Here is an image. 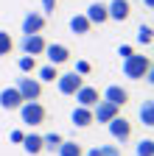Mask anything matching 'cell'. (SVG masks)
Segmentation results:
<instances>
[{
	"label": "cell",
	"mask_w": 154,
	"mask_h": 156,
	"mask_svg": "<svg viewBox=\"0 0 154 156\" xmlns=\"http://www.w3.org/2000/svg\"><path fill=\"white\" fill-rule=\"evenodd\" d=\"M73 98H76V101H79L76 106H84V109H92L95 103L101 101V95H98V89H95V87H87V84H84V87H81L79 92H76Z\"/></svg>",
	"instance_id": "7c38bea8"
},
{
	"label": "cell",
	"mask_w": 154,
	"mask_h": 156,
	"mask_svg": "<svg viewBox=\"0 0 154 156\" xmlns=\"http://www.w3.org/2000/svg\"><path fill=\"white\" fill-rule=\"evenodd\" d=\"M84 156H101V153H98V148H90V151H84Z\"/></svg>",
	"instance_id": "4dcf8cb0"
},
{
	"label": "cell",
	"mask_w": 154,
	"mask_h": 156,
	"mask_svg": "<svg viewBox=\"0 0 154 156\" xmlns=\"http://www.w3.org/2000/svg\"><path fill=\"white\" fill-rule=\"evenodd\" d=\"M98 153L101 156H121V148L118 145H98Z\"/></svg>",
	"instance_id": "4316f807"
},
{
	"label": "cell",
	"mask_w": 154,
	"mask_h": 156,
	"mask_svg": "<svg viewBox=\"0 0 154 156\" xmlns=\"http://www.w3.org/2000/svg\"><path fill=\"white\" fill-rule=\"evenodd\" d=\"M17 92L20 98L28 103V101H39L42 98V81H36V78L25 75V78H17Z\"/></svg>",
	"instance_id": "3957f363"
},
{
	"label": "cell",
	"mask_w": 154,
	"mask_h": 156,
	"mask_svg": "<svg viewBox=\"0 0 154 156\" xmlns=\"http://www.w3.org/2000/svg\"><path fill=\"white\" fill-rule=\"evenodd\" d=\"M67 25H70V31H73L76 36H84V34H90V31H92V25H90V20H87L84 14H73Z\"/></svg>",
	"instance_id": "2e32d148"
},
{
	"label": "cell",
	"mask_w": 154,
	"mask_h": 156,
	"mask_svg": "<svg viewBox=\"0 0 154 156\" xmlns=\"http://www.w3.org/2000/svg\"><path fill=\"white\" fill-rule=\"evenodd\" d=\"M70 120H73V126H76V128H87V126H92V109L76 106V109L70 112Z\"/></svg>",
	"instance_id": "9a60e30c"
},
{
	"label": "cell",
	"mask_w": 154,
	"mask_h": 156,
	"mask_svg": "<svg viewBox=\"0 0 154 156\" xmlns=\"http://www.w3.org/2000/svg\"><path fill=\"white\" fill-rule=\"evenodd\" d=\"M36 75H39L36 81H48V84H53L56 78H59V70H56L53 64H45V67H39V70H36Z\"/></svg>",
	"instance_id": "44dd1931"
},
{
	"label": "cell",
	"mask_w": 154,
	"mask_h": 156,
	"mask_svg": "<svg viewBox=\"0 0 154 156\" xmlns=\"http://www.w3.org/2000/svg\"><path fill=\"white\" fill-rule=\"evenodd\" d=\"M56 156H84V148H81L79 142L65 140V142L59 145V151H56Z\"/></svg>",
	"instance_id": "ac0fdd59"
},
{
	"label": "cell",
	"mask_w": 154,
	"mask_h": 156,
	"mask_svg": "<svg viewBox=\"0 0 154 156\" xmlns=\"http://www.w3.org/2000/svg\"><path fill=\"white\" fill-rule=\"evenodd\" d=\"M17 67H20V73H25V75H31L34 70H36V56H20L17 58Z\"/></svg>",
	"instance_id": "7402d4cb"
},
{
	"label": "cell",
	"mask_w": 154,
	"mask_h": 156,
	"mask_svg": "<svg viewBox=\"0 0 154 156\" xmlns=\"http://www.w3.org/2000/svg\"><path fill=\"white\" fill-rule=\"evenodd\" d=\"M42 28H45V14L28 11L23 20V34H42Z\"/></svg>",
	"instance_id": "4fadbf2b"
},
{
	"label": "cell",
	"mask_w": 154,
	"mask_h": 156,
	"mask_svg": "<svg viewBox=\"0 0 154 156\" xmlns=\"http://www.w3.org/2000/svg\"><path fill=\"white\" fill-rule=\"evenodd\" d=\"M143 3H146V9H154V0H143Z\"/></svg>",
	"instance_id": "1f68e13d"
},
{
	"label": "cell",
	"mask_w": 154,
	"mask_h": 156,
	"mask_svg": "<svg viewBox=\"0 0 154 156\" xmlns=\"http://www.w3.org/2000/svg\"><path fill=\"white\" fill-rule=\"evenodd\" d=\"M84 17L90 20V25H104L109 14H107V3H90V9L84 11Z\"/></svg>",
	"instance_id": "5bb4252c"
},
{
	"label": "cell",
	"mask_w": 154,
	"mask_h": 156,
	"mask_svg": "<svg viewBox=\"0 0 154 156\" xmlns=\"http://www.w3.org/2000/svg\"><path fill=\"white\" fill-rule=\"evenodd\" d=\"M107 14L115 23H126L132 17V3L129 0H112V3H107Z\"/></svg>",
	"instance_id": "9c48e42d"
},
{
	"label": "cell",
	"mask_w": 154,
	"mask_h": 156,
	"mask_svg": "<svg viewBox=\"0 0 154 156\" xmlns=\"http://www.w3.org/2000/svg\"><path fill=\"white\" fill-rule=\"evenodd\" d=\"M25 101L20 98V92H17V87H6V89H0V109H6V112H14V109H20Z\"/></svg>",
	"instance_id": "30bf717a"
},
{
	"label": "cell",
	"mask_w": 154,
	"mask_h": 156,
	"mask_svg": "<svg viewBox=\"0 0 154 156\" xmlns=\"http://www.w3.org/2000/svg\"><path fill=\"white\" fill-rule=\"evenodd\" d=\"M45 45L48 42L42 39V34H23V39H20V48H23L25 56H42Z\"/></svg>",
	"instance_id": "8992f818"
},
{
	"label": "cell",
	"mask_w": 154,
	"mask_h": 156,
	"mask_svg": "<svg viewBox=\"0 0 154 156\" xmlns=\"http://www.w3.org/2000/svg\"><path fill=\"white\" fill-rule=\"evenodd\" d=\"M107 128H109V134H112V140H115V142H121V145L132 140V123L126 120V117H121V114L115 117V120H109Z\"/></svg>",
	"instance_id": "277c9868"
},
{
	"label": "cell",
	"mask_w": 154,
	"mask_h": 156,
	"mask_svg": "<svg viewBox=\"0 0 154 156\" xmlns=\"http://www.w3.org/2000/svg\"><path fill=\"white\" fill-rule=\"evenodd\" d=\"M45 56H48V64L59 67V64L70 62V48L62 42H53V45H45Z\"/></svg>",
	"instance_id": "52a82bcc"
},
{
	"label": "cell",
	"mask_w": 154,
	"mask_h": 156,
	"mask_svg": "<svg viewBox=\"0 0 154 156\" xmlns=\"http://www.w3.org/2000/svg\"><path fill=\"white\" fill-rule=\"evenodd\" d=\"M20 145L25 148L28 156H36V153H42V136H39V134H25Z\"/></svg>",
	"instance_id": "e0dca14e"
},
{
	"label": "cell",
	"mask_w": 154,
	"mask_h": 156,
	"mask_svg": "<svg viewBox=\"0 0 154 156\" xmlns=\"http://www.w3.org/2000/svg\"><path fill=\"white\" fill-rule=\"evenodd\" d=\"M81 87H84V78L79 73H65V75L56 78V89H59L62 95H76Z\"/></svg>",
	"instance_id": "5b68a950"
},
{
	"label": "cell",
	"mask_w": 154,
	"mask_h": 156,
	"mask_svg": "<svg viewBox=\"0 0 154 156\" xmlns=\"http://www.w3.org/2000/svg\"><path fill=\"white\" fill-rule=\"evenodd\" d=\"M62 142H65V136H62V134H45V136H42V151L56 153Z\"/></svg>",
	"instance_id": "d6986e66"
},
{
	"label": "cell",
	"mask_w": 154,
	"mask_h": 156,
	"mask_svg": "<svg viewBox=\"0 0 154 156\" xmlns=\"http://www.w3.org/2000/svg\"><path fill=\"white\" fill-rule=\"evenodd\" d=\"M132 53H134V50H132V45H121V48H118V56H121V58H129Z\"/></svg>",
	"instance_id": "83f0119b"
},
{
	"label": "cell",
	"mask_w": 154,
	"mask_h": 156,
	"mask_svg": "<svg viewBox=\"0 0 154 156\" xmlns=\"http://www.w3.org/2000/svg\"><path fill=\"white\" fill-rule=\"evenodd\" d=\"M17 112H20V117H23L25 126H42L45 117H48V112H45V106L39 101H28V103H23Z\"/></svg>",
	"instance_id": "7a4b0ae2"
},
{
	"label": "cell",
	"mask_w": 154,
	"mask_h": 156,
	"mask_svg": "<svg viewBox=\"0 0 154 156\" xmlns=\"http://www.w3.org/2000/svg\"><path fill=\"white\" fill-rule=\"evenodd\" d=\"M59 6V0H42V11H53Z\"/></svg>",
	"instance_id": "f546056e"
},
{
	"label": "cell",
	"mask_w": 154,
	"mask_h": 156,
	"mask_svg": "<svg viewBox=\"0 0 154 156\" xmlns=\"http://www.w3.org/2000/svg\"><path fill=\"white\" fill-rule=\"evenodd\" d=\"M73 73H79V75L84 78V75H90V73H92V64L81 58V62H76V70H73Z\"/></svg>",
	"instance_id": "484cf974"
},
{
	"label": "cell",
	"mask_w": 154,
	"mask_h": 156,
	"mask_svg": "<svg viewBox=\"0 0 154 156\" xmlns=\"http://www.w3.org/2000/svg\"><path fill=\"white\" fill-rule=\"evenodd\" d=\"M101 101H107V103H112V106H126L129 103V92L123 89V87H118V84H112V87H107L104 89V95H101Z\"/></svg>",
	"instance_id": "8fae6325"
},
{
	"label": "cell",
	"mask_w": 154,
	"mask_h": 156,
	"mask_svg": "<svg viewBox=\"0 0 154 156\" xmlns=\"http://www.w3.org/2000/svg\"><path fill=\"white\" fill-rule=\"evenodd\" d=\"M151 39H154L151 36V25H140L137 28V42L140 45H151Z\"/></svg>",
	"instance_id": "d4e9b609"
},
{
	"label": "cell",
	"mask_w": 154,
	"mask_h": 156,
	"mask_svg": "<svg viewBox=\"0 0 154 156\" xmlns=\"http://www.w3.org/2000/svg\"><path fill=\"white\" fill-rule=\"evenodd\" d=\"M121 73H123V78H129V81H143V78L151 73V58L143 56V53H132L129 58H123Z\"/></svg>",
	"instance_id": "6da1fadb"
},
{
	"label": "cell",
	"mask_w": 154,
	"mask_h": 156,
	"mask_svg": "<svg viewBox=\"0 0 154 156\" xmlns=\"http://www.w3.org/2000/svg\"><path fill=\"white\" fill-rule=\"evenodd\" d=\"M137 156H154V140H140L137 148H134Z\"/></svg>",
	"instance_id": "603a6c76"
},
{
	"label": "cell",
	"mask_w": 154,
	"mask_h": 156,
	"mask_svg": "<svg viewBox=\"0 0 154 156\" xmlns=\"http://www.w3.org/2000/svg\"><path fill=\"white\" fill-rule=\"evenodd\" d=\"M11 48H14L11 36H9L6 31H0V58H3V56H9V53H11Z\"/></svg>",
	"instance_id": "cb8c5ba5"
},
{
	"label": "cell",
	"mask_w": 154,
	"mask_h": 156,
	"mask_svg": "<svg viewBox=\"0 0 154 156\" xmlns=\"http://www.w3.org/2000/svg\"><path fill=\"white\" fill-rule=\"evenodd\" d=\"M140 123H143L146 128L154 126V103H151V101H143V106H140Z\"/></svg>",
	"instance_id": "ffe728a7"
},
{
	"label": "cell",
	"mask_w": 154,
	"mask_h": 156,
	"mask_svg": "<svg viewBox=\"0 0 154 156\" xmlns=\"http://www.w3.org/2000/svg\"><path fill=\"white\" fill-rule=\"evenodd\" d=\"M23 136H25V134H23L20 128H17V131H11V134H9V140H11V142H17V145H20V142H23Z\"/></svg>",
	"instance_id": "f1b7e54d"
},
{
	"label": "cell",
	"mask_w": 154,
	"mask_h": 156,
	"mask_svg": "<svg viewBox=\"0 0 154 156\" xmlns=\"http://www.w3.org/2000/svg\"><path fill=\"white\" fill-rule=\"evenodd\" d=\"M118 114H121L118 106H112V103H107V101H98V103L92 106V123H109V120H115Z\"/></svg>",
	"instance_id": "ba28073f"
}]
</instances>
